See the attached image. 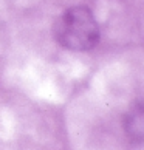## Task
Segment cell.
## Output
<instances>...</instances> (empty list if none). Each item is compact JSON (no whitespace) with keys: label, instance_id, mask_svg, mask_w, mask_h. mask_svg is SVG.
Instances as JSON below:
<instances>
[{"label":"cell","instance_id":"6da1fadb","mask_svg":"<svg viewBox=\"0 0 144 150\" xmlns=\"http://www.w3.org/2000/svg\"><path fill=\"white\" fill-rule=\"evenodd\" d=\"M53 33L60 45L73 51L92 50L99 40L96 19L85 6L70 8L59 16L54 22Z\"/></svg>","mask_w":144,"mask_h":150},{"label":"cell","instance_id":"7a4b0ae2","mask_svg":"<svg viewBox=\"0 0 144 150\" xmlns=\"http://www.w3.org/2000/svg\"><path fill=\"white\" fill-rule=\"evenodd\" d=\"M126 132L135 142H141L144 136V110L141 105H135L126 118Z\"/></svg>","mask_w":144,"mask_h":150}]
</instances>
